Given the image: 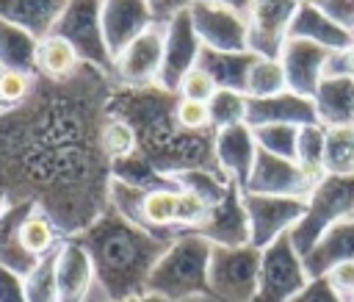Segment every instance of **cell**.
Masks as SVG:
<instances>
[{
	"label": "cell",
	"mask_w": 354,
	"mask_h": 302,
	"mask_svg": "<svg viewBox=\"0 0 354 302\" xmlns=\"http://www.w3.org/2000/svg\"><path fill=\"white\" fill-rule=\"evenodd\" d=\"M326 280H329L343 296L354 294V260H346V263H337L335 269H329V272H326Z\"/></svg>",
	"instance_id": "obj_47"
},
{
	"label": "cell",
	"mask_w": 354,
	"mask_h": 302,
	"mask_svg": "<svg viewBox=\"0 0 354 302\" xmlns=\"http://www.w3.org/2000/svg\"><path fill=\"white\" fill-rule=\"evenodd\" d=\"M152 25L147 0H102V33L113 58Z\"/></svg>",
	"instance_id": "obj_18"
},
{
	"label": "cell",
	"mask_w": 354,
	"mask_h": 302,
	"mask_svg": "<svg viewBox=\"0 0 354 302\" xmlns=\"http://www.w3.org/2000/svg\"><path fill=\"white\" fill-rule=\"evenodd\" d=\"M191 3H194V0H147L155 25H166V22H169L171 17H177L180 11L191 8Z\"/></svg>",
	"instance_id": "obj_46"
},
{
	"label": "cell",
	"mask_w": 354,
	"mask_h": 302,
	"mask_svg": "<svg viewBox=\"0 0 354 302\" xmlns=\"http://www.w3.org/2000/svg\"><path fill=\"white\" fill-rule=\"evenodd\" d=\"M254 58L257 55L252 50H246V53H224V50L202 47L196 66L210 75L216 89H232V91H243L246 94V78H249V69H252Z\"/></svg>",
	"instance_id": "obj_26"
},
{
	"label": "cell",
	"mask_w": 354,
	"mask_h": 302,
	"mask_svg": "<svg viewBox=\"0 0 354 302\" xmlns=\"http://www.w3.org/2000/svg\"><path fill=\"white\" fill-rule=\"evenodd\" d=\"M177 186L185 188V191H194L196 197H202L207 205H216L224 199V194L230 191V186L235 180H230L218 166L213 169H188V172H180L174 175Z\"/></svg>",
	"instance_id": "obj_33"
},
{
	"label": "cell",
	"mask_w": 354,
	"mask_h": 302,
	"mask_svg": "<svg viewBox=\"0 0 354 302\" xmlns=\"http://www.w3.org/2000/svg\"><path fill=\"white\" fill-rule=\"evenodd\" d=\"M354 216V175H326L307 197V211L290 230L293 249L304 258L313 244L337 222Z\"/></svg>",
	"instance_id": "obj_5"
},
{
	"label": "cell",
	"mask_w": 354,
	"mask_h": 302,
	"mask_svg": "<svg viewBox=\"0 0 354 302\" xmlns=\"http://www.w3.org/2000/svg\"><path fill=\"white\" fill-rule=\"evenodd\" d=\"M177 94L160 86L122 89L113 86L108 97V116L127 122L138 139V152L163 175H180L188 169H213L216 130L194 133L177 125Z\"/></svg>",
	"instance_id": "obj_2"
},
{
	"label": "cell",
	"mask_w": 354,
	"mask_h": 302,
	"mask_svg": "<svg viewBox=\"0 0 354 302\" xmlns=\"http://www.w3.org/2000/svg\"><path fill=\"white\" fill-rule=\"evenodd\" d=\"M346 302H354V294H348V296H346Z\"/></svg>",
	"instance_id": "obj_53"
},
{
	"label": "cell",
	"mask_w": 354,
	"mask_h": 302,
	"mask_svg": "<svg viewBox=\"0 0 354 302\" xmlns=\"http://www.w3.org/2000/svg\"><path fill=\"white\" fill-rule=\"evenodd\" d=\"M329 53L332 50L313 44L307 39H288L279 50V64L285 69L288 89L301 94V97H313L315 89L321 86L324 75H326Z\"/></svg>",
	"instance_id": "obj_16"
},
{
	"label": "cell",
	"mask_w": 354,
	"mask_h": 302,
	"mask_svg": "<svg viewBox=\"0 0 354 302\" xmlns=\"http://www.w3.org/2000/svg\"><path fill=\"white\" fill-rule=\"evenodd\" d=\"M50 33L66 39L83 64H88L111 78L113 55L108 50L105 33H102V0H66L64 11L58 14Z\"/></svg>",
	"instance_id": "obj_6"
},
{
	"label": "cell",
	"mask_w": 354,
	"mask_h": 302,
	"mask_svg": "<svg viewBox=\"0 0 354 302\" xmlns=\"http://www.w3.org/2000/svg\"><path fill=\"white\" fill-rule=\"evenodd\" d=\"M207 108H210V125H213V130H224V127H232V125L246 122L249 97L243 91L216 89V94L210 97Z\"/></svg>",
	"instance_id": "obj_35"
},
{
	"label": "cell",
	"mask_w": 354,
	"mask_h": 302,
	"mask_svg": "<svg viewBox=\"0 0 354 302\" xmlns=\"http://www.w3.org/2000/svg\"><path fill=\"white\" fill-rule=\"evenodd\" d=\"M313 105L324 127L354 125V75H324L313 94Z\"/></svg>",
	"instance_id": "obj_22"
},
{
	"label": "cell",
	"mask_w": 354,
	"mask_h": 302,
	"mask_svg": "<svg viewBox=\"0 0 354 302\" xmlns=\"http://www.w3.org/2000/svg\"><path fill=\"white\" fill-rule=\"evenodd\" d=\"M174 94H177V97H183V100L210 103V97L216 94V83L210 80V75H207L205 69L194 66V69L180 80V86H177V91H174Z\"/></svg>",
	"instance_id": "obj_42"
},
{
	"label": "cell",
	"mask_w": 354,
	"mask_h": 302,
	"mask_svg": "<svg viewBox=\"0 0 354 302\" xmlns=\"http://www.w3.org/2000/svg\"><path fill=\"white\" fill-rule=\"evenodd\" d=\"M307 280L310 277L301 255L293 249L290 236H282L263 249L257 291L252 302H290L307 285Z\"/></svg>",
	"instance_id": "obj_8"
},
{
	"label": "cell",
	"mask_w": 354,
	"mask_h": 302,
	"mask_svg": "<svg viewBox=\"0 0 354 302\" xmlns=\"http://www.w3.org/2000/svg\"><path fill=\"white\" fill-rule=\"evenodd\" d=\"M0 302H28L22 277L0 266Z\"/></svg>",
	"instance_id": "obj_45"
},
{
	"label": "cell",
	"mask_w": 354,
	"mask_h": 302,
	"mask_svg": "<svg viewBox=\"0 0 354 302\" xmlns=\"http://www.w3.org/2000/svg\"><path fill=\"white\" fill-rule=\"evenodd\" d=\"M88 302H105V294H102L100 288H94V291H91V296H88Z\"/></svg>",
	"instance_id": "obj_51"
},
{
	"label": "cell",
	"mask_w": 354,
	"mask_h": 302,
	"mask_svg": "<svg viewBox=\"0 0 354 302\" xmlns=\"http://www.w3.org/2000/svg\"><path fill=\"white\" fill-rule=\"evenodd\" d=\"M296 3H315V0H296Z\"/></svg>",
	"instance_id": "obj_54"
},
{
	"label": "cell",
	"mask_w": 354,
	"mask_h": 302,
	"mask_svg": "<svg viewBox=\"0 0 354 302\" xmlns=\"http://www.w3.org/2000/svg\"><path fill=\"white\" fill-rule=\"evenodd\" d=\"M188 11H191V19H194L202 47L224 50V53H246L249 50L246 14H238V11L221 8V6H207V3H191Z\"/></svg>",
	"instance_id": "obj_13"
},
{
	"label": "cell",
	"mask_w": 354,
	"mask_h": 302,
	"mask_svg": "<svg viewBox=\"0 0 354 302\" xmlns=\"http://www.w3.org/2000/svg\"><path fill=\"white\" fill-rule=\"evenodd\" d=\"M36 50L39 39L6 19H0V69H14V72H36Z\"/></svg>",
	"instance_id": "obj_27"
},
{
	"label": "cell",
	"mask_w": 354,
	"mask_h": 302,
	"mask_svg": "<svg viewBox=\"0 0 354 302\" xmlns=\"http://www.w3.org/2000/svg\"><path fill=\"white\" fill-rule=\"evenodd\" d=\"M285 89H288V80L279 58L257 55L246 78V97H274Z\"/></svg>",
	"instance_id": "obj_34"
},
{
	"label": "cell",
	"mask_w": 354,
	"mask_h": 302,
	"mask_svg": "<svg viewBox=\"0 0 354 302\" xmlns=\"http://www.w3.org/2000/svg\"><path fill=\"white\" fill-rule=\"evenodd\" d=\"M315 6L343 30L354 33V0H315Z\"/></svg>",
	"instance_id": "obj_44"
},
{
	"label": "cell",
	"mask_w": 354,
	"mask_h": 302,
	"mask_svg": "<svg viewBox=\"0 0 354 302\" xmlns=\"http://www.w3.org/2000/svg\"><path fill=\"white\" fill-rule=\"evenodd\" d=\"M55 283H58V302H88L91 291L97 288L94 263L75 236L64 238L58 247Z\"/></svg>",
	"instance_id": "obj_17"
},
{
	"label": "cell",
	"mask_w": 354,
	"mask_h": 302,
	"mask_svg": "<svg viewBox=\"0 0 354 302\" xmlns=\"http://www.w3.org/2000/svg\"><path fill=\"white\" fill-rule=\"evenodd\" d=\"M111 177L113 180H122V183H130L136 188H144V191H155V188H171V191H180L177 180L171 175H163L160 169H155L138 150L122 161H113L111 163Z\"/></svg>",
	"instance_id": "obj_29"
},
{
	"label": "cell",
	"mask_w": 354,
	"mask_h": 302,
	"mask_svg": "<svg viewBox=\"0 0 354 302\" xmlns=\"http://www.w3.org/2000/svg\"><path fill=\"white\" fill-rule=\"evenodd\" d=\"M19 238H22V247H25L33 258H44V255L55 252L66 236L55 227V222H53L41 208L33 205L30 213L25 216L22 227H19Z\"/></svg>",
	"instance_id": "obj_30"
},
{
	"label": "cell",
	"mask_w": 354,
	"mask_h": 302,
	"mask_svg": "<svg viewBox=\"0 0 354 302\" xmlns=\"http://www.w3.org/2000/svg\"><path fill=\"white\" fill-rule=\"evenodd\" d=\"M213 244L194 230L177 233L166 252L149 272L147 294H158L174 302H185L194 296L210 294L207 285V266H210Z\"/></svg>",
	"instance_id": "obj_4"
},
{
	"label": "cell",
	"mask_w": 354,
	"mask_h": 302,
	"mask_svg": "<svg viewBox=\"0 0 354 302\" xmlns=\"http://www.w3.org/2000/svg\"><path fill=\"white\" fill-rule=\"evenodd\" d=\"M30 208L33 202H8L0 216V266H6L19 277H25L39 263V258H33L19 238V227L30 213Z\"/></svg>",
	"instance_id": "obj_23"
},
{
	"label": "cell",
	"mask_w": 354,
	"mask_h": 302,
	"mask_svg": "<svg viewBox=\"0 0 354 302\" xmlns=\"http://www.w3.org/2000/svg\"><path fill=\"white\" fill-rule=\"evenodd\" d=\"M113 80L83 64L69 80L36 75L25 105L0 114V191L33 202L69 238L108 211L102 125Z\"/></svg>",
	"instance_id": "obj_1"
},
{
	"label": "cell",
	"mask_w": 354,
	"mask_h": 302,
	"mask_svg": "<svg viewBox=\"0 0 354 302\" xmlns=\"http://www.w3.org/2000/svg\"><path fill=\"white\" fill-rule=\"evenodd\" d=\"M207 238L213 247H243L249 244V216L243 208V188L238 183L230 186L221 202L207 208L205 222L194 230Z\"/></svg>",
	"instance_id": "obj_15"
},
{
	"label": "cell",
	"mask_w": 354,
	"mask_h": 302,
	"mask_svg": "<svg viewBox=\"0 0 354 302\" xmlns=\"http://www.w3.org/2000/svg\"><path fill=\"white\" fill-rule=\"evenodd\" d=\"M83 66V61L77 58L75 47L55 36L47 33L44 39H39V50H36V72L47 80H69L77 69Z\"/></svg>",
	"instance_id": "obj_28"
},
{
	"label": "cell",
	"mask_w": 354,
	"mask_h": 302,
	"mask_svg": "<svg viewBox=\"0 0 354 302\" xmlns=\"http://www.w3.org/2000/svg\"><path fill=\"white\" fill-rule=\"evenodd\" d=\"M213 155H216V166L235 180L241 188L246 186L252 169H254V158H257V141H254V130L241 122L224 130H216L213 139Z\"/></svg>",
	"instance_id": "obj_20"
},
{
	"label": "cell",
	"mask_w": 354,
	"mask_h": 302,
	"mask_svg": "<svg viewBox=\"0 0 354 302\" xmlns=\"http://www.w3.org/2000/svg\"><path fill=\"white\" fill-rule=\"evenodd\" d=\"M307 277H326L329 269H335L337 263L354 260V216L343 219L337 224H332L315 244L313 249L301 258Z\"/></svg>",
	"instance_id": "obj_21"
},
{
	"label": "cell",
	"mask_w": 354,
	"mask_h": 302,
	"mask_svg": "<svg viewBox=\"0 0 354 302\" xmlns=\"http://www.w3.org/2000/svg\"><path fill=\"white\" fill-rule=\"evenodd\" d=\"M64 6L66 0H0V19L33 33L36 39H44Z\"/></svg>",
	"instance_id": "obj_25"
},
{
	"label": "cell",
	"mask_w": 354,
	"mask_h": 302,
	"mask_svg": "<svg viewBox=\"0 0 354 302\" xmlns=\"http://www.w3.org/2000/svg\"><path fill=\"white\" fill-rule=\"evenodd\" d=\"M199 53H202V42L196 36L191 11L185 8L163 25V66L158 86L166 91H177L180 80L196 66Z\"/></svg>",
	"instance_id": "obj_12"
},
{
	"label": "cell",
	"mask_w": 354,
	"mask_h": 302,
	"mask_svg": "<svg viewBox=\"0 0 354 302\" xmlns=\"http://www.w3.org/2000/svg\"><path fill=\"white\" fill-rule=\"evenodd\" d=\"M33 86H36V75L0 69V114L25 105L33 94Z\"/></svg>",
	"instance_id": "obj_39"
},
{
	"label": "cell",
	"mask_w": 354,
	"mask_h": 302,
	"mask_svg": "<svg viewBox=\"0 0 354 302\" xmlns=\"http://www.w3.org/2000/svg\"><path fill=\"white\" fill-rule=\"evenodd\" d=\"M263 249L243 247H213L207 266L210 296L218 302H252L257 291Z\"/></svg>",
	"instance_id": "obj_7"
},
{
	"label": "cell",
	"mask_w": 354,
	"mask_h": 302,
	"mask_svg": "<svg viewBox=\"0 0 354 302\" xmlns=\"http://www.w3.org/2000/svg\"><path fill=\"white\" fill-rule=\"evenodd\" d=\"M100 141H102V152L108 155L111 163L113 161H122V158H127V155H133L138 150V139H136L133 127L127 122L116 119V116H108L105 119Z\"/></svg>",
	"instance_id": "obj_38"
},
{
	"label": "cell",
	"mask_w": 354,
	"mask_h": 302,
	"mask_svg": "<svg viewBox=\"0 0 354 302\" xmlns=\"http://www.w3.org/2000/svg\"><path fill=\"white\" fill-rule=\"evenodd\" d=\"M324 169L326 175H354V125L326 127Z\"/></svg>",
	"instance_id": "obj_32"
},
{
	"label": "cell",
	"mask_w": 354,
	"mask_h": 302,
	"mask_svg": "<svg viewBox=\"0 0 354 302\" xmlns=\"http://www.w3.org/2000/svg\"><path fill=\"white\" fill-rule=\"evenodd\" d=\"M313 188L315 186L296 161L271 155L260 147H257L254 169L243 186V191L249 194H274V197H299V199H307Z\"/></svg>",
	"instance_id": "obj_14"
},
{
	"label": "cell",
	"mask_w": 354,
	"mask_h": 302,
	"mask_svg": "<svg viewBox=\"0 0 354 302\" xmlns=\"http://www.w3.org/2000/svg\"><path fill=\"white\" fill-rule=\"evenodd\" d=\"M243 208L249 216V244L254 249H266L277 238L290 236L307 211V199L243 191Z\"/></svg>",
	"instance_id": "obj_9"
},
{
	"label": "cell",
	"mask_w": 354,
	"mask_h": 302,
	"mask_svg": "<svg viewBox=\"0 0 354 302\" xmlns=\"http://www.w3.org/2000/svg\"><path fill=\"white\" fill-rule=\"evenodd\" d=\"M194 3H207V6H221V8H232L238 14H246L252 0H194Z\"/></svg>",
	"instance_id": "obj_48"
},
{
	"label": "cell",
	"mask_w": 354,
	"mask_h": 302,
	"mask_svg": "<svg viewBox=\"0 0 354 302\" xmlns=\"http://www.w3.org/2000/svg\"><path fill=\"white\" fill-rule=\"evenodd\" d=\"M6 205H8V199H6V194L0 191V216H3V211H6Z\"/></svg>",
	"instance_id": "obj_52"
},
{
	"label": "cell",
	"mask_w": 354,
	"mask_h": 302,
	"mask_svg": "<svg viewBox=\"0 0 354 302\" xmlns=\"http://www.w3.org/2000/svg\"><path fill=\"white\" fill-rule=\"evenodd\" d=\"M252 130H254V141L260 150L296 161V144H299V127L296 125H260Z\"/></svg>",
	"instance_id": "obj_37"
},
{
	"label": "cell",
	"mask_w": 354,
	"mask_h": 302,
	"mask_svg": "<svg viewBox=\"0 0 354 302\" xmlns=\"http://www.w3.org/2000/svg\"><path fill=\"white\" fill-rule=\"evenodd\" d=\"M296 11H299L296 0H252L246 11L249 50L254 55L279 58V50L288 42Z\"/></svg>",
	"instance_id": "obj_11"
},
{
	"label": "cell",
	"mask_w": 354,
	"mask_h": 302,
	"mask_svg": "<svg viewBox=\"0 0 354 302\" xmlns=\"http://www.w3.org/2000/svg\"><path fill=\"white\" fill-rule=\"evenodd\" d=\"M55 252L39 258V263L22 277L28 302H58V283H55Z\"/></svg>",
	"instance_id": "obj_36"
},
{
	"label": "cell",
	"mask_w": 354,
	"mask_h": 302,
	"mask_svg": "<svg viewBox=\"0 0 354 302\" xmlns=\"http://www.w3.org/2000/svg\"><path fill=\"white\" fill-rule=\"evenodd\" d=\"M94 263L97 288L108 302L147 294V280L169 241L130 224L111 205L83 233L75 236Z\"/></svg>",
	"instance_id": "obj_3"
},
{
	"label": "cell",
	"mask_w": 354,
	"mask_h": 302,
	"mask_svg": "<svg viewBox=\"0 0 354 302\" xmlns=\"http://www.w3.org/2000/svg\"><path fill=\"white\" fill-rule=\"evenodd\" d=\"M108 302V299H105ZM122 302H174V299H166V296H158V294H141V296H133V299H122ZM191 302V299H185Z\"/></svg>",
	"instance_id": "obj_49"
},
{
	"label": "cell",
	"mask_w": 354,
	"mask_h": 302,
	"mask_svg": "<svg viewBox=\"0 0 354 302\" xmlns=\"http://www.w3.org/2000/svg\"><path fill=\"white\" fill-rule=\"evenodd\" d=\"M290 302H346V296L326 277H313Z\"/></svg>",
	"instance_id": "obj_43"
},
{
	"label": "cell",
	"mask_w": 354,
	"mask_h": 302,
	"mask_svg": "<svg viewBox=\"0 0 354 302\" xmlns=\"http://www.w3.org/2000/svg\"><path fill=\"white\" fill-rule=\"evenodd\" d=\"M346 61H348V72L354 75V39H351V44L346 47Z\"/></svg>",
	"instance_id": "obj_50"
},
{
	"label": "cell",
	"mask_w": 354,
	"mask_h": 302,
	"mask_svg": "<svg viewBox=\"0 0 354 302\" xmlns=\"http://www.w3.org/2000/svg\"><path fill=\"white\" fill-rule=\"evenodd\" d=\"M174 116H177V125L185 127V130H194V133L213 130L207 103H196V100H183V97H177Z\"/></svg>",
	"instance_id": "obj_41"
},
{
	"label": "cell",
	"mask_w": 354,
	"mask_h": 302,
	"mask_svg": "<svg viewBox=\"0 0 354 302\" xmlns=\"http://www.w3.org/2000/svg\"><path fill=\"white\" fill-rule=\"evenodd\" d=\"M288 39H307L313 44H321L326 50H346L354 39V33L343 30L337 22H332L315 3H299V11L293 17Z\"/></svg>",
	"instance_id": "obj_24"
},
{
	"label": "cell",
	"mask_w": 354,
	"mask_h": 302,
	"mask_svg": "<svg viewBox=\"0 0 354 302\" xmlns=\"http://www.w3.org/2000/svg\"><path fill=\"white\" fill-rule=\"evenodd\" d=\"M207 208H210V205H207L202 197H196L194 191L180 188V191H177V219H174L177 230H196V227L205 222Z\"/></svg>",
	"instance_id": "obj_40"
},
{
	"label": "cell",
	"mask_w": 354,
	"mask_h": 302,
	"mask_svg": "<svg viewBox=\"0 0 354 302\" xmlns=\"http://www.w3.org/2000/svg\"><path fill=\"white\" fill-rule=\"evenodd\" d=\"M324 144H326V127L313 122L299 127V144H296V163L310 177L313 186H318L326 177L324 169Z\"/></svg>",
	"instance_id": "obj_31"
},
{
	"label": "cell",
	"mask_w": 354,
	"mask_h": 302,
	"mask_svg": "<svg viewBox=\"0 0 354 302\" xmlns=\"http://www.w3.org/2000/svg\"><path fill=\"white\" fill-rule=\"evenodd\" d=\"M318 122L313 97H301L290 89L274 94V97H249L246 108V125L260 127V125H313Z\"/></svg>",
	"instance_id": "obj_19"
},
{
	"label": "cell",
	"mask_w": 354,
	"mask_h": 302,
	"mask_svg": "<svg viewBox=\"0 0 354 302\" xmlns=\"http://www.w3.org/2000/svg\"><path fill=\"white\" fill-rule=\"evenodd\" d=\"M160 66H163V25H152L113 58L111 80L113 86L122 89L158 86Z\"/></svg>",
	"instance_id": "obj_10"
}]
</instances>
